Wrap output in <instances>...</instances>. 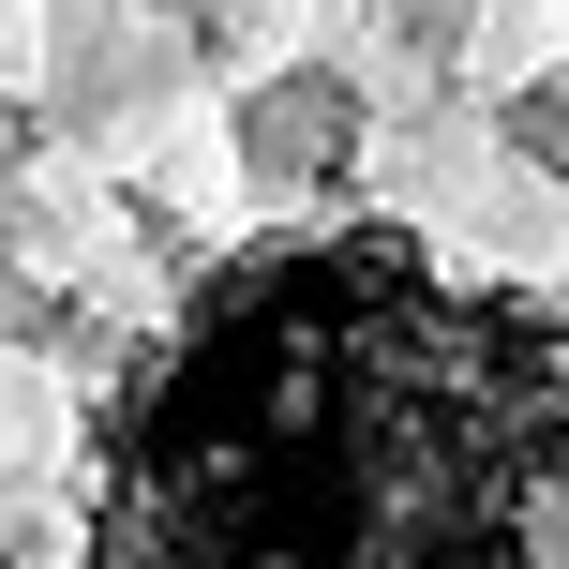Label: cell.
Wrapping results in <instances>:
<instances>
[{"label": "cell", "mask_w": 569, "mask_h": 569, "mask_svg": "<svg viewBox=\"0 0 569 569\" xmlns=\"http://www.w3.org/2000/svg\"><path fill=\"white\" fill-rule=\"evenodd\" d=\"M510 150H525V166H569V90H525V120H510Z\"/></svg>", "instance_id": "cell-1"}]
</instances>
